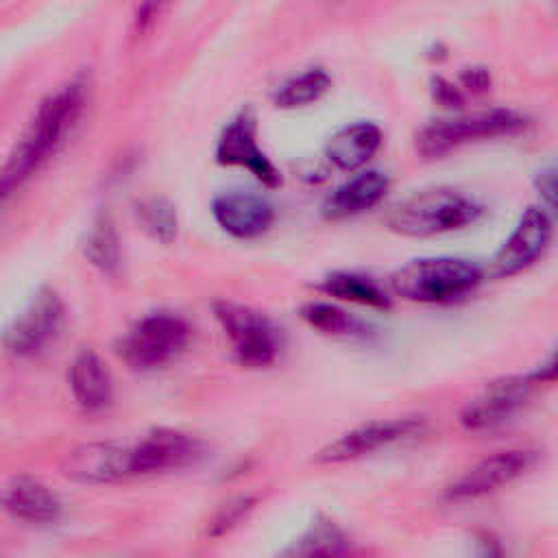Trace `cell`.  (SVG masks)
<instances>
[{
    "mask_svg": "<svg viewBox=\"0 0 558 558\" xmlns=\"http://www.w3.org/2000/svg\"><path fill=\"white\" fill-rule=\"evenodd\" d=\"M172 0H140L137 4V11H135V24L140 31H146L150 28L157 17L168 9Z\"/></svg>",
    "mask_w": 558,
    "mask_h": 558,
    "instance_id": "obj_27",
    "label": "cell"
},
{
    "mask_svg": "<svg viewBox=\"0 0 558 558\" xmlns=\"http://www.w3.org/2000/svg\"><path fill=\"white\" fill-rule=\"evenodd\" d=\"M423 421L418 418H388V421H371L351 432H344L327 447L316 453V462L320 464H340L349 460H357L377 449L395 445L399 440L414 438L421 434Z\"/></svg>",
    "mask_w": 558,
    "mask_h": 558,
    "instance_id": "obj_9",
    "label": "cell"
},
{
    "mask_svg": "<svg viewBox=\"0 0 558 558\" xmlns=\"http://www.w3.org/2000/svg\"><path fill=\"white\" fill-rule=\"evenodd\" d=\"M85 253L92 259V264H96L105 272H113L118 268V264H120L118 238H116L113 227L107 220H102L100 225L94 227V231L87 238Z\"/></svg>",
    "mask_w": 558,
    "mask_h": 558,
    "instance_id": "obj_25",
    "label": "cell"
},
{
    "mask_svg": "<svg viewBox=\"0 0 558 558\" xmlns=\"http://www.w3.org/2000/svg\"><path fill=\"white\" fill-rule=\"evenodd\" d=\"M190 340V327L183 318L159 312L140 318L120 340V357L135 371H153L172 362Z\"/></svg>",
    "mask_w": 558,
    "mask_h": 558,
    "instance_id": "obj_4",
    "label": "cell"
},
{
    "mask_svg": "<svg viewBox=\"0 0 558 558\" xmlns=\"http://www.w3.org/2000/svg\"><path fill=\"white\" fill-rule=\"evenodd\" d=\"M532 384L534 381L530 379V375L490 381L484 392L469 401L460 412L462 427L471 432H482L504 425L525 403Z\"/></svg>",
    "mask_w": 558,
    "mask_h": 558,
    "instance_id": "obj_14",
    "label": "cell"
},
{
    "mask_svg": "<svg viewBox=\"0 0 558 558\" xmlns=\"http://www.w3.org/2000/svg\"><path fill=\"white\" fill-rule=\"evenodd\" d=\"M301 318L329 336H357L362 333L360 320H355L349 312L340 310L338 305L325 303V301H312L301 307Z\"/></svg>",
    "mask_w": 558,
    "mask_h": 558,
    "instance_id": "obj_23",
    "label": "cell"
},
{
    "mask_svg": "<svg viewBox=\"0 0 558 558\" xmlns=\"http://www.w3.org/2000/svg\"><path fill=\"white\" fill-rule=\"evenodd\" d=\"M388 177L379 170H366L349 179L347 183L338 185L327 201L323 203V214L331 220L357 216L375 205L381 203V198L388 192Z\"/></svg>",
    "mask_w": 558,
    "mask_h": 558,
    "instance_id": "obj_17",
    "label": "cell"
},
{
    "mask_svg": "<svg viewBox=\"0 0 558 558\" xmlns=\"http://www.w3.org/2000/svg\"><path fill=\"white\" fill-rule=\"evenodd\" d=\"M482 281V270L456 257H425L401 266L390 286L395 294L416 303H445L469 294Z\"/></svg>",
    "mask_w": 558,
    "mask_h": 558,
    "instance_id": "obj_3",
    "label": "cell"
},
{
    "mask_svg": "<svg viewBox=\"0 0 558 558\" xmlns=\"http://www.w3.org/2000/svg\"><path fill=\"white\" fill-rule=\"evenodd\" d=\"M482 207L469 196L447 190H421L399 201L386 216L390 231L408 238H429L473 225Z\"/></svg>",
    "mask_w": 558,
    "mask_h": 558,
    "instance_id": "obj_2",
    "label": "cell"
},
{
    "mask_svg": "<svg viewBox=\"0 0 558 558\" xmlns=\"http://www.w3.org/2000/svg\"><path fill=\"white\" fill-rule=\"evenodd\" d=\"M203 456L201 442L177 429H155L131 445V473L153 475L183 469Z\"/></svg>",
    "mask_w": 558,
    "mask_h": 558,
    "instance_id": "obj_13",
    "label": "cell"
},
{
    "mask_svg": "<svg viewBox=\"0 0 558 558\" xmlns=\"http://www.w3.org/2000/svg\"><path fill=\"white\" fill-rule=\"evenodd\" d=\"M349 549V538L347 534L327 519H320L316 523L310 525V530L294 541L292 547L286 549V554H296V556H336V554H344Z\"/></svg>",
    "mask_w": 558,
    "mask_h": 558,
    "instance_id": "obj_22",
    "label": "cell"
},
{
    "mask_svg": "<svg viewBox=\"0 0 558 558\" xmlns=\"http://www.w3.org/2000/svg\"><path fill=\"white\" fill-rule=\"evenodd\" d=\"M551 238V220L545 209L527 207L510 238L490 262L493 277H510L534 264L547 248Z\"/></svg>",
    "mask_w": 558,
    "mask_h": 558,
    "instance_id": "obj_10",
    "label": "cell"
},
{
    "mask_svg": "<svg viewBox=\"0 0 558 558\" xmlns=\"http://www.w3.org/2000/svg\"><path fill=\"white\" fill-rule=\"evenodd\" d=\"M214 314L231 342L235 360L242 366L262 368L277 360L279 331L268 316L231 301L216 303Z\"/></svg>",
    "mask_w": 558,
    "mask_h": 558,
    "instance_id": "obj_6",
    "label": "cell"
},
{
    "mask_svg": "<svg viewBox=\"0 0 558 558\" xmlns=\"http://www.w3.org/2000/svg\"><path fill=\"white\" fill-rule=\"evenodd\" d=\"M320 288H323V292H327L336 299H342V301L379 307V310L390 305L388 294L373 279L355 275V272H331L325 277Z\"/></svg>",
    "mask_w": 558,
    "mask_h": 558,
    "instance_id": "obj_20",
    "label": "cell"
},
{
    "mask_svg": "<svg viewBox=\"0 0 558 558\" xmlns=\"http://www.w3.org/2000/svg\"><path fill=\"white\" fill-rule=\"evenodd\" d=\"M214 220L233 238L251 240L268 231L275 218L272 205L251 192H225L211 203Z\"/></svg>",
    "mask_w": 558,
    "mask_h": 558,
    "instance_id": "obj_15",
    "label": "cell"
},
{
    "mask_svg": "<svg viewBox=\"0 0 558 558\" xmlns=\"http://www.w3.org/2000/svg\"><path fill=\"white\" fill-rule=\"evenodd\" d=\"M140 222L159 242H170L177 235V211L166 198H148L137 207Z\"/></svg>",
    "mask_w": 558,
    "mask_h": 558,
    "instance_id": "obj_24",
    "label": "cell"
},
{
    "mask_svg": "<svg viewBox=\"0 0 558 558\" xmlns=\"http://www.w3.org/2000/svg\"><path fill=\"white\" fill-rule=\"evenodd\" d=\"M68 384L74 401L85 412H100L111 403V397H113L111 375L102 364V360L89 349L81 351L72 360L68 371Z\"/></svg>",
    "mask_w": 558,
    "mask_h": 558,
    "instance_id": "obj_18",
    "label": "cell"
},
{
    "mask_svg": "<svg viewBox=\"0 0 558 558\" xmlns=\"http://www.w3.org/2000/svg\"><path fill=\"white\" fill-rule=\"evenodd\" d=\"M63 475L83 484H111L131 473V445L116 440L85 442L72 449L63 460Z\"/></svg>",
    "mask_w": 558,
    "mask_h": 558,
    "instance_id": "obj_12",
    "label": "cell"
},
{
    "mask_svg": "<svg viewBox=\"0 0 558 558\" xmlns=\"http://www.w3.org/2000/svg\"><path fill=\"white\" fill-rule=\"evenodd\" d=\"M525 126V118L510 109H488L427 124L418 135V150L427 157L445 155L462 144L514 135Z\"/></svg>",
    "mask_w": 558,
    "mask_h": 558,
    "instance_id": "obj_5",
    "label": "cell"
},
{
    "mask_svg": "<svg viewBox=\"0 0 558 558\" xmlns=\"http://www.w3.org/2000/svg\"><path fill=\"white\" fill-rule=\"evenodd\" d=\"M381 146V131L373 122H353L336 131L327 146L325 157L331 166L338 170H357L366 161L373 159V155Z\"/></svg>",
    "mask_w": 558,
    "mask_h": 558,
    "instance_id": "obj_19",
    "label": "cell"
},
{
    "mask_svg": "<svg viewBox=\"0 0 558 558\" xmlns=\"http://www.w3.org/2000/svg\"><path fill=\"white\" fill-rule=\"evenodd\" d=\"M63 327V303L54 290H39L33 301L7 327L2 342L20 357H31L44 351Z\"/></svg>",
    "mask_w": 558,
    "mask_h": 558,
    "instance_id": "obj_7",
    "label": "cell"
},
{
    "mask_svg": "<svg viewBox=\"0 0 558 558\" xmlns=\"http://www.w3.org/2000/svg\"><path fill=\"white\" fill-rule=\"evenodd\" d=\"M536 458H538V451L530 447H512V449L495 451L493 456H486L477 464L466 469L456 482H451L447 486V499L451 501L480 499L521 477L527 469L534 466Z\"/></svg>",
    "mask_w": 558,
    "mask_h": 558,
    "instance_id": "obj_8",
    "label": "cell"
},
{
    "mask_svg": "<svg viewBox=\"0 0 558 558\" xmlns=\"http://www.w3.org/2000/svg\"><path fill=\"white\" fill-rule=\"evenodd\" d=\"M87 102L85 83L72 81L50 94L0 170V207L65 144Z\"/></svg>",
    "mask_w": 558,
    "mask_h": 558,
    "instance_id": "obj_1",
    "label": "cell"
},
{
    "mask_svg": "<svg viewBox=\"0 0 558 558\" xmlns=\"http://www.w3.org/2000/svg\"><path fill=\"white\" fill-rule=\"evenodd\" d=\"M331 85L329 74L323 68H310L292 78H288L275 92V105L281 109H294L316 102Z\"/></svg>",
    "mask_w": 558,
    "mask_h": 558,
    "instance_id": "obj_21",
    "label": "cell"
},
{
    "mask_svg": "<svg viewBox=\"0 0 558 558\" xmlns=\"http://www.w3.org/2000/svg\"><path fill=\"white\" fill-rule=\"evenodd\" d=\"M255 506V499L253 497H238L233 501H229L218 514L216 519L211 521V534H222L227 532L229 527H233L251 508Z\"/></svg>",
    "mask_w": 558,
    "mask_h": 558,
    "instance_id": "obj_26",
    "label": "cell"
},
{
    "mask_svg": "<svg viewBox=\"0 0 558 558\" xmlns=\"http://www.w3.org/2000/svg\"><path fill=\"white\" fill-rule=\"evenodd\" d=\"M0 508L28 523H50L57 521L61 501L37 480L11 477L0 484Z\"/></svg>",
    "mask_w": 558,
    "mask_h": 558,
    "instance_id": "obj_16",
    "label": "cell"
},
{
    "mask_svg": "<svg viewBox=\"0 0 558 558\" xmlns=\"http://www.w3.org/2000/svg\"><path fill=\"white\" fill-rule=\"evenodd\" d=\"M216 159L222 166L246 168L257 181L268 187L279 183V172L257 144V124L251 111H240L220 133Z\"/></svg>",
    "mask_w": 558,
    "mask_h": 558,
    "instance_id": "obj_11",
    "label": "cell"
}]
</instances>
